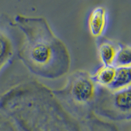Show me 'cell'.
Returning a JSON list of instances; mask_svg holds the SVG:
<instances>
[{"label": "cell", "mask_w": 131, "mask_h": 131, "mask_svg": "<svg viewBox=\"0 0 131 131\" xmlns=\"http://www.w3.org/2000/svg\"><path fill=\"white\" fill-rule=\"evenodd\" d=\"M109 25V13L103 6H97L89 13L87 26L90 34L96 39L104 37Z\"/></svg>", "instance_id": "obj_5"}, {"label": "cell", "mask_w": 131, "mask_h": 131, "mask_svg": "<svg viewBox=\"0 0 131 131\" xmlns=\"http://www.w3.org/2000/svg\"><path fill=\"white\" fill-rule=\"evenodd\" d=\"M93 113L113 121L128 120L131 117V88L113 91L99 86Z\"/></svg>", "instance_id": "obj_3"}, {"label": "cell", "mask_w": 131, "mask_h": 131, "mask_svg": "<svg viewBox=\"0 0 131 131\" xmlns=\"http://www.w3.org/2000/svg\"><path fill=\"white\" fill-rule=\"evenodd\" d=\"M13 20L23 35L17 57L30 73L47 79H58L68 73L71 67L68 49L46 18L18 14Z\"/></svg>", "instance_id": "obj_1"}, {"label": "cell", "mask_w": 131, "mask_h": 131, "mask_svg": "<svg viewBox=\"0 0 131 131\" xmlns=\"http://www.w3.org/2000/svg\"><path fill=\"white\" fill-rule=\"evenodd\" d=\"M18 31L13 18L7 14L0 15V76L17 56Z\"/></svg>", "instance_id": "obj_4"}, {"label": "cell", "mask_w": 131, "mask_h": 131, "mask_svg": "<svg viewBox=\"0 0 131 131\" xmlns=\"http://www.w3.org/2000/svg\"><path fill=\"white\" fill-rule=\"evenodd\" d=\"M131 84V67H116V72L113 81L109 86L113 91L124 89L130 86Z\"/></svg>", "instance_id": "obj_8"}, {"label": "cell", "mask_w": 131, "mask_h": 131, "mask_svg": "<svg viewBox=\"0 0 131 131\" xmlns=\"http://www.w3.org/2000/svg\"><path fill=\"white\" fill-rule=\"evenodd\" d=\"M131 47L129 44L119 42V47L115 60V67L130 66Z\"/></svg>", "instance_id": "obj_9"}, {"label": "cell", "mask_w": 131, "mask_h": 131, "mask_svg": "<svg viewBox=\"0 0 131 131\" xmlns=\"http://www.w3.org/2000/svg\"><path fill=\"white\" fill-rule=\"evenodd\" d=\"M116 67L114 66L102 65L91 73L92 79L100 86L109 88L115 75Z\"/></svg>", "instance_id": "obj_7"}, {"label": "cell", "mask_w": 131, "mask_h": 131, "mask_svg": "<svg viewBox=\"0 0 131 131\" xmlns=\"http://www.w3.org/2000/svg\"><path fill=\"white\" fill-rule=\"evenodd\" d=\"M99 59L102 65L114 66L119 47V42L103 37L96 39Z\"/></svg>", "instance_id": "obj_6"}, {"label": "cell", "mask_w": 131, "mask_h": 131, "mask_svg": "<svg viewBox=\"0 0 131 131\" xmlns=\"http://www.w3.org/2000/svg\"><path fill=\"white\" fill-rule=\"evenodd\" d=\"M98 89L91 73L77 70L69 75L63 87L52 89V92L69 114L87 120L94 115L93 107Z\"/></svg>", "instance_id": "obj_2"}]
</instances>
